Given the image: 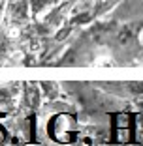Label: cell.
<instances>
[{"instance_id":"obj_1","label":"cell","mask_w":143,"mask_h":146,"mask_svg":"<svg viewBox=\"0 0 143 146\" xmlns=\"http://www.w3.org/2000/svg\"><path fill=\"white\" fill-rule=\"evenodd\" d=\"M2 141H4V129L0 127V142H2Z\"/></svg>"}]
</instances>
